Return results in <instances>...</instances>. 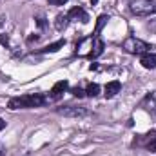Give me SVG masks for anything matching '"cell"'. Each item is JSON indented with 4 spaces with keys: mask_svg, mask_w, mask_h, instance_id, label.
<instances>
[{
    "mask_svg": "<svg viewBox=\"0 0 156 156\" xmlns=\"http://www.w3.org/2000/svg\"><path fill=\"white\" fill-rule=\"evenodd\" d=\"M45 104V98L42 94H24V96H15L9 100L7 107L9 109H33V107H40Z\"/></svg>",
    "mask_w": 156,
    "mask_h": 156,
    "instance_id": "obj_1",
    "label": "cell"
},
{
    "mask_svg": "<svg viewBox=\"0 0 156 156\" xmlns=\"http://www.w3.org/2000/svg\"><path fill=\"white\" fill-rule=\"evenodd\" d=\"M129 9L136 16L156 15V0H129Z\"/></svg>",
    "mask_w": 156,
    "mask_h": 156,
    "instance_id": "obj_2",
    "label": "cell"
},
{
    "mask_svg": "<svg viewBox=\"0 0 156 156\" xmlns=\"http://www.w3.org/2000/svg\"><path fill=\"white\" fill-rule=\"evenodd\" d=\"M123 49L129 55H140L142 56L144 53H147L151 49V45L147 42H144V40L136 38V37H129V38H125V42H123Z\"/></svg>",
    "mask_w": 156,
    "mask_h": 156,
    "instance_id": "obj_3",
    "label": "cell"
},
{
    "mask_svg": "<svg viewBox=\"0 0 156 156\" xmlns=\"http://www.w3.org/2000/svg\"><path fill=\"white\" fill-rule=\"evenodd\" d=\"M58 115L62 116H67V118H82L87 115V111L83 107H76V105H67V107H58L56 109Z\"/></svg>",
    "mask_w": 156,
    "mask_h": 156,
    "instance_id": "obj_4",
    "label": "cell"
},
{
    "mask_svg": "<svg viewBox=\"0 0 156 156\" xmlns=\"http://www.w3.org/2000/svg\"><path fill=\"white\" fill-rule=\"evenodd\" d=\"M67 89H69V82H67V80H60V82H56V83L53 85V89H51V93H49V98H51V100H60Z\"/></svg>",
    "mask_w": 156,
    "mask_h": 156,
    "instance_id": "obj_5",
    "label": "cell"
},
{
    "mask_svg": "<svg viewBox=\"0 0 156 156\" xmlns=\"http://www.w3.org/2000/svg\"><path fill=\"white\" fill-rule=\"evenodd\" d=\"M104 49H105V44H104V40L102 38H94V42H93V47H91V51L87 53V56L91 58V60H94V58H98L102 53H104Z\"/></svg>",
    "mask_w": 156,
    "mask_h": 156,
    "instance_id": "obj_6",
    "label": "cell"
},
{
    "mask_svg": "<svg viewBox=\"0 0 156 156\" xmlns=\"http://www.w3.org/2000/svg\"><path fill=\"white\" fill-rule=\"evenodd\" d=\"M67 16H69V20H80V22H83V24L89 22V15H87L82 7H73V9L67 13Z\"/></svg>",
    "mask_w": 156,
    "mask_h": 156,
    "instance_id": "obj_7",
    "label": "cell"
},
{
    "mask_svg": "<svg viewBox=\"0 0 156 156\" xmlns=\"http://www.w3.org/2000/svg\"><path fill=\"white\" fill-rule=\"evenodd\" d=\"M120 89H122V83L118 80H113V82H109L104 87V94H105V98H115L118 93H120Z\"/></svg>",
    "mask_w": 156,
    "mask_h": 156,
    "instance_id": "obj_8",
    "label": "cell"
},
{
    "mask_svg": "<svg viewBox=\"0 0 156 156\" xmlns=\"http://www.w3.org/2000/svg\"><path fill=\"white\" fill-rule=\"evenodd\" d=\"M140 64H142L145 69H156V55L151 53V51L144 53V55L140 56Z\"/></svg>",
    "mask_w": 156,
    "mask_h": 156,
    "instance_id": "obj_9",
    "label": "cell"
},
{
    "mask_svg": "<svg viewBox=\"0 0 156 156\" xmlns=\"http://www.w3.org/2000/svg\"><path fill=\"white\" fill-rule=\"evenodd\" d=\"M64 45H66V40H58V42H55V44H49V45L38 49V53H56V51H60Z\"/></svg>",
    "mask_w": 156,
    "mask_h": 156,
    "instance_id": "obj_10",
    "label": "cell"
},
{
    "mask_svg": "<svg viewBox=\"0 0 156 156\" xmlns=\"http://www.w3.org/2000/svg\"><path fill=\"white\" fill-rule=\"evenodd\" d=\"M67 24H69V16H67V15H58L56 20H55V27H56V31H64V29L67 27Z\"/></svg>",
    "mask_w": 156,
    "mask_h": 156,
    "instance_id": "obj_11",
    "label": "cell"
},
{
    "mask_svg": "<svg viewBox=\"0 0 156 156\" xmlns=\"http://www.w3.org/2000/svg\"><path fill=\"white\" fill-rule=\"evenodd\" d=\"M107 20H109V16H107V15H100V16H98V20H96V27H94V35H93L94 38L98 37V33L102 31V27L107 24Z\"/></svg>",
    "mask_w": 156,
    "mask_h": 156,
    "instance_id": "obj_12",
    "label": "cell"
},
{
    "mask_svg": "<svg viewBox=\"0 0 156 156\" xmlns=\"http://www.w3.org/2000/svg\"><path fill=\"white\" fill-rule=\"evenodd\" d=\"M85 94H87V96H91V98L98 96V94H100V85H98V83H89V85H87V89H85Z\"/></svg>",
    "mask_w": 156,
    "mask_h": 156,
    "instance_id": "obj_13",
    "label": "cell"
},
{
    "mask_svg": "<svg viewBox=\"0 0 156 156\" xmlns=\"http://www.w3.org/2000/svg\"><path fill=\"white\" fill-rule=\"evenodd\" d=\"M35 20H37V26H38L40 29H44V27L47 26V22H45V16H44V15H38Z\"/></svg>",
    "mask_w": 156,
    "mask_h": 156,
    "instance_id": "obj_14",
    "label": "cell"
},
{
    "mask_svg": "<svg viewBox=\"0 0 156 156\" xmlns=\"http://www.w3.org/2000/svg\"><path fill=\"white\" fill-rule=\"evenodd\" d=\"M71 93H73L75 96H78V98H83V96H85V91H83V89H80V87H73V89H71Z\"/></svg>",
    "mask_w": 156,
    "mask_h": 156,
    "instance_id": "obj_15",
    "label": "cell"
},
{
    "mask_svg": "<svg viewBox=\"0 0 156 156\" xmlns=\"http://www.w3.org/2000/svg\"><path fill=\"white\" fill-rule=\"evenodd\" d=\"M147 29H149V31H153V33H156V18H153V20H149V22H147Z\"/></svg>",
    "mask_w": 156,
    "mask_h": 156,
    "instance_id": "obj_16",
    "label": "cell"
},
{
    "mask_svg": "<svg viewBox=\"0 0 156 156\" xmlns=\"http://www.w3.org/2000/svg\"><path fill=\"white\" fill-rule=\"evenodd\" d=\"M147 149H149L151 153H156V138H153V140L147 144Z\"/></svg>",
    "mask_w": 156,
    "mask_h": 156,
    "instance_id": "obj_17",
    "label": "cell"
},
{
    "mask_svg": "<svg viewBox=\"0 0 156 156\" xmlns=\"http://www.w3.org/2000/svg\"><path fill=\"white\" fill-rule=\"evenodd\" d=\"M66 2H67V0H49L51 5H64Z\"/></svg>",
    "mask_w": 156,
    "mask_h": 156,
    "instance_id": "obj_18",
    "label": "cell"
},
{
    "mask_svg": "<svg viewBox=\"0 0 156 156\" xmlns=\"http://www.w3.org/2000/svg\"><path fill=\"white\" fill-rule=\"evenodd\" d=\"M0 44L7 47V45H9V38H7V37H4V35H0Z\"/></svg>",
    "mask_w": 156,
    "mask_h": 156,
    "instance_id": "obj_19",
    "label": "cell"
},
{
    "mask_svg": "<svg viewBox=\"0 0 156 156\" xmlns=\"http://www.w3.org/2000/svg\"><path fill=\"white\" fill-rule=\"evenodd\" d=\"M37 40H38L37 35H31V37H27V44H33V42H37Z\"/></svg>",
    "mask_w": 156,
    "mask_h": 156,
    "instance_id": "obj_20",
    "label": "cell"
},
{
    "mask_svg": "<svg viewBox=\"0 0 156 156\" xmlns=\"http://www.w3.org/2000/svg\"><path fill=\"white\" fill-rule=\"evenodd\" d=\"M4 127H5V122H4V120H2V118H0V131H2V129H4Z\"/></svg>",
    "mask_w": 156,
    "mask_h": 156,
    "instance_id": "obj_21",
    "label": "cell"
},
{
    "mask_svg": "<svg viewBox=\"0 0 156 156\" xmlns=\"http://www.w3.org/2000/svg\"><path fill=\"white\" fill-rule=\"evenodd\" d=\"M91 4H93V5H96V4H98V0H91Z\"/></svg>",
    "mask_w": 156,
    "mask_h": 156,
    "instance_id": "obj_22",
    "label": "cell"
}]
</instances>
